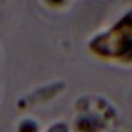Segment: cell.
<instances>
[{"label":"cell","instance_id":"cell-1","mask_svg":"<svg viewBox=\"0 0 132 132\" xmlns=\"http://www.w3.org/2000/svg\"><path fill=\"white\" fill-rule=\"evenodd\" d=\"M88 48L100 59L123 63L132 62V9L109 29L91 38Z\"/></svg>","mask_w":132,"mask_h":132},{"label":"cell","instance_id":"cell-2","mask_svg":"<svg viewBox=\"0 0 132 132\" xmlns=\"http://www.w3.org/2000/svg\"><path fill=\"white\" fill-rule=\"evenodd\" d=\"M116 113L113 107L101 98H90L78 101V116L73 123L75 132H101L112 120Z\"/></svg>","mask_w":132,"mask_h":132},{"label":"cell","instance_id":"cell-3","mask_svg":"<svg viewBox=\"0 0 132 132\" xmlns=\"http://www.w3.org/2000/svg\"><path fill=\"white\" fill-rule=\"evenodd\" d=\"M18 132H38V125L32 120H24L19 125Z\"/></svg>","mask_w":132,"mask_h":132},{"label":"cell","instance_id":"cell-4","mask_svg":"<svg viewBox=\"0 0 132 132\" xmlns=\"http://www.w3.org/2000/svg\"><path fill=\"white\" fill-rule=\"evenodd\" d=\"M46 132H71V129H69V126H68L66 123L57 122V123H54V125H52Z\"/></svg>","mask_w":132,"mask_h":132}]
</instances>
